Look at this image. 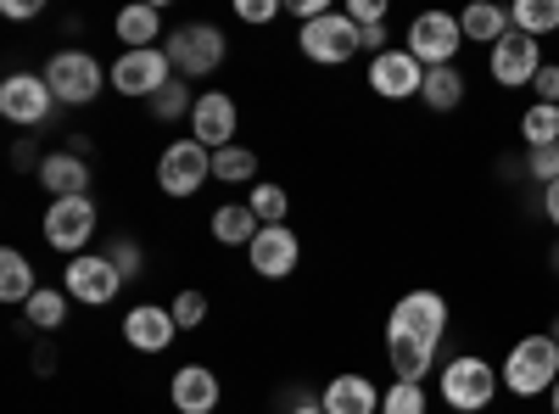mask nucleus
I'll return each instance as SVG.
<instances>
[{
    "mask_svg": "<svg viewBox=\"0 0 559 414\" xmlns=\"http://www.w3.org/2000/svg\"><path fill=\"white\" fill-rule=\"evenodd\" d=\"M213 179L218 186H258V152H247V146L213 152Z\"/></svg>",
    "mask_w": 559,
    "mask_h": 414,
    "instance_id": "nucleus-29",
    "label": "nucleus"
},
{
    "mask_svg": "<svg viewBox=\"0 0 559 414\" xmlns=\"http://www.w3.org/2000/svg\"><path fill=\"white\" fill-rule=\"evenodd\" d=\"M112 28H118V45H123V51H152V45H157V28H163V12L140 0V7H123V12H118Z\"/></svg>",
    "mask_w": 559,
    "mask_h": 414,
    "instance_id": "nucleus-24",
    "label": "nucleus"
},
{
    "mask_svg": "<svg viewBox=\"0 0 559 414\" xmlns=\"http://www.w3.org/2000/svg\"><path fill=\"white\" fill-rule=\"evenodd\" d=\"M419 84H426V68H419L403 45H397V51L369 57V90H376L381 102H414Z\"/></svg>",
    "mask_w": 559,
    "mask_h": 414,
    "instance_id": "nucleus-14",
    "label": "nucleus"
},
{
    "mask_svg": "<svg viewBox=\"0 0 559 414\" xmlns=\"http://www.w3.org/2000/svg\"><path fill=\"white\" fill-rule=\"evenodd\" d=\"M107 79H112V73L90 57V51H57L51 62H45V84H51L57 107H90V102L102 96Z\"/></svg>",
    "mask_w": 559,
    "mask_h": 414,
    "instance_id": "nucleus-3",
    "label": "nucleus"
},
{
    "mask_svg": "<svg viewBox=\"0 0 559 414\" xmlns=\"http://www.w3.org/2000/svg\"><path fill=\"white\" fill-rule=\"evenodd\" d=\"M532 90H537V102L559 107V62H543V73L532 79Z\"/></svg>",
    "mask_w": 559,
    "mask_h": 414,
    "instance_id": "nucleus-39",
    "label": "nucleus"
},
{
    "mask_svg": "<svg viewBox=\"0 0 559 414\" xmlns=\"http://www.w3.org/2000/svg\"><path fill=\"white\" fill-rule=\"evenodd\" d=\"M68 292L62 286H39L28 303H23V314H28V326L34 331H62V319H68Z\"/></svg>",
    "mask_w": 559,
    "mask_h": 414,
    "instance_id": "nucleus-27",
    "label": "nucleus"
},
{
    "mask_svg": "<svg viewBox=\"0 0 559 414\" xmlns=\"http://www.w3.org/2000/svg\"><path fill=\"white\" fill-rule=\"evenodd\" d=\"M39 12V0H7V17L12 23H23V17H34Z\"/></svg>",
    "mask_w": 559,
    "mask_h": 414,
    "instance_id": "nucleus-42",
    "label": "nucleus"
},
{
    "mask_svg": "<svg viewBox=\"0 0 559 414\" xmlns=\"http://www.w3.org/2000/svg\"><path fill=\"white\" fill-rule=\"evenodd\" d=\"M403 51H408L419 68H453V57L464 51V28H459L453 12H419V17L408 23Z\"/></svg>",
    "mask_w": 559,
    "mask_h": 414,
    "instance_id": "nucleus-4",
    "label": "nucleus"
},
{
    "mask_svg": "<svg viewBox=\"0 0 559 414\" xmlns=\"http://www.w3.org/2000/svg\"><path fill=\"white\" fill-rule=\"evenodd\" d=\"M526 179H543V186H554V179H559V146L526 152Z\"/></svg>",
    "mask_w": 559,
    "mask_h": 414,
    "instance_id": "nucleus-36",
    "label": "nucleus"
},
{
    "mask_svg": "<svg viewBox=\"0 0 559 414\" xmlns=\"http://www.w3.org/2000/svg\"><path fill=\"white\" fill-rule=\"evenodd\" d=\"M548 263H554V274H559V247H554V258H548Z\"/></svg>",
    "mask_w": 559,
    "mask_h": 414,
    "instance_id": "nucleus-46",
    "label": "nucleus"
},
{
    "mask_svg": "<svg viewBox=\"0 0 559 414\" xmlns=\"http://www.w3.org/2000/svg\"><path fill=\"white\" fill-rule=\"evenodd\" d=\"M386 331L414 336V342H442V331H448V297L442 292H403L392 303Z\"/></svg>",
    "mask_w": 559,
    "mask_h": 414,
    "instance_id": "nucleus-11",
    "label": "nucleus"
},
{
    "mask_svg": "<svg viewBox=\"0 0 559 414\" xmlns=\"http://www.w3.org/2000/svg\"><path fill=\"white\" fill-rule=\"evenodd\" d=\"M146 107H152V118H157V123H174V118H191V113H197V96L174 79V84H163V90H157V96H152Z\"/></svg>",
    "mask_w": 559,
    "mask_h": 414,
    "instance_id": "nucleus-31",
    "label": "nucleus"
},
{
    "mask_svg": "<svg viewBox=\"0 0 559 414\" xmlns=\"http://www.w3.org/2000/svg\"><path fill=\"white\" fill-rule=\"evenodd\" d=\"M118 286H123V274H118V263H112L107 252H79V258H68V269H62V292H68L73 303H90V308L112 303Z\"/></svg>",
    "mask_w": 559,
    "mask_h": 414,
    "instance_id": "nucleus-9",
    "label": "nucleus"
},
{
    "mask_svg": "<svg viewBox=\"0 0 559 414\" xmlns=\"http://www.w3.org/2000/svg\"><path fill=\"white\" fill-rule=\"evenodd\" d=\"M174 336H179V319H174V308L134 303V308L123 314V342H129L134 353H168V347H174Z\"/></svg>",
    "mask_w": 559,
    "mask_h": 414,
    "instance_id": "nucleus-17",
    "label": "nucleus"
},
{
    "mask_svg": "<svg viewBox=\"0 0 559 414\" xmlns=\"http://www.w3.org/2000/svg\"><path fill=\"white\" fill-rule=\"evenodd\" d=\"M297 45H302V57H308V62H319V68L353 62V57L364 51V39H358V23H353L347 12H324V17L302 23Z\"/></svg>",
    "mask_w": 559,
    "mask_h": 414,
    "instance_id": "nucleus-5",
    "label": "nucleus"
},
{
    "mask_svg": "<svg viewBox=\"0 0 559 414\" xmlns=\"http://www.w3.org/2000/svg\"><path fill=\"white\" fill-rule=\"evenodd\" d=\"M247 258H252V269L263 274V281H286V274L297 269V258H302V241H297L292 224H263L258 241L247 247Z\"/></svg>",
    "mask_w": 559,
    "mask_h": 414,
    "instance_id": "nucleus-16",
    "label": "nucleus"
},
{
    "mask_svg": "<svg viewBox=\"0 0 559 414\" xmlns=\"http://www.w3.org/2000/svg\"><path fill=\"white\" fill-rule=\"evenodd\" d=\"M39 286H34V263L17 252V247H7V252H0V303H28Z\"/></svg>",
    "mask_w": 559,
    "mask_h": 414,
    "instance_id": "nucleus-25",
    "label": "nucleus"
},
{
    "mask_svg": "<svg viewBox=\"0 0 559 414\" xmlns=\"http://www.w3.org/2000/svg\"><path fill=\"white\" fill-rule=\"evenodd\" d=\"M386 364H392V381L426 387V376L437 370V342H414V336L386 331Z\"/></svg>",
    "mask_w": 559,
    "mask_h": 414,
    "instance_id": "nucleus-19",
    "label": "nucleus"
},
{
    "mask_svg": "<svg viewBox=\"0 0 559 414\" xmlns=\"http://www.w3.org/2000/svg\"><path fill=\"white\" fill-rule=\"evenodd\" d=\"M57 113V96L45 73H7L0 79V118L17 123V129H39L45 118Z\"/></svg>",
    "mask_w": 559,
    "mask_h": 414,
    "instance_id": "nucleus-6",
    "label": "nucleus"
},
{
    "mask_svg": "<svg viewBox=\"0 0 559 414\" xmlns=\"http://www.w3.org/2000/svg\"><path fill=\"white\" fill-rule=\"evenodd\" d=\"M207 224H213V241H218V247H252V241H258V229H263L258 213H252L247 202H224Z\"/></svg>",
    "mask_w": 559,
    "mask_h": 414,
    "instance_id": "nucleus-23",
    "label": "nucleus"
},
{
    "mask_svg": "<svg viewBox=\"0 0 559 414\" xmlns=\"http://www.w3.org/2000/svg\"><path fill=\"white\" fill-rule=\"evenodd\" d=\"M498 381H503L509 392H515V398H548V392H554V381H559V347H554V336H548V331L521 336L515 347L503 353Z\"/></svg>",
    "mask_w": 559,
    "mask_h": 414,
    "instance_id": "nucleus-1",
    "label": "nucleus"
},
{
    "mask_svg": "<svg viewBox=\"0 0 559 414\" xmlns=\"http://www.w3.org/2000/svg\"><path fill=\"white\" fill-rule=\"evenodd\" d=\"M426 387H414V381H392L381 392V414H426Z\"/></svg>",
    "mask_w": 559,
    "mask_h": 414,
    "instance_id": "nucleus-33",
    "label": "nucleus"
},
{
    "mask_svg": "<svg viewBox=\"0 0 559 414\" xmlns=\"http://www.w3.org/2000/svg\"><path fill=\"white\" fill-rule=\"evenodd\" d=\"M168 398H174L179 414H218L224 387H218V376L207 370V364H185V370H174V381H168Z\"/></svg>",
    "mask_w": 559,
    "mask_h": 414,
    "instance_id": "nucleus-18",
    "label": "nucleus"
},
{
    "mask_svg": "<svg viewBox=\"0 0 559 414\" xmlns=\"http://www.w3.org/2000/svg\"><path fill=\"white\" fill-rule=\"evenodd\" d=\"M548 336H554V347H559V314H554V326H548Z\"/></svg>",
    "mask_w": 559,
    "mask_h": 414,
    "instance_id": "nucleus-45",
    "label": "nucleus"
},
{
    "mask_svg": "<svg viewBox=\"0 0 559 414\" xmlns=\"http://www.w3.org/2000/svg\"><path fill=\"white\" fill-rule=\"evenodd\" d=\"M347 17L358 28H376V23H386V0H347Z\"/></svg>",
    "mask_w": 559,
    "mask_h": 414,
    "instance_id": "nucleus-37",
    "label": "nucleus"
},
{
    "mask_svg": "<svg viewBox=\"0 0 559 414\" xmlns=\"http://www.w3.org/2000/svg\"><path fill=\"white\" fill-rule=\"evenodd\" d=\"M543 213H548V224L559 229V179H554V186H543Z\"/></svg>",
    "mask_w": 559,
    "mask_h": 414,
    "instance_id": "nucleus-41",
    "label": "nucleus"
},
{
    "mask_svg": "<svg viewBox=\"0 0 559 414\" xmlns=\"http://www.w3.org/2000/svg\"><path fill=\"white\" fill-rule=\"evenodd\" d=\"M247 208L258 213V224H280V218H286V208H292V197L280 191L274 179H258V186H252V197H247Z\"/></svg>",
    "mask_w": 559,
    "mask_h": 414,
    "instance_id": "nucleus-32",
    "label": "nucleus"
},
{
    "mask_svg": "<svg viewBox=\"0 0 559 414\" xmlns=\"http://www.w3.org/2000/svg\"><path fill=\"white\" fill-rule=\"evenodd\" d=\"M459 28H464V45H498L509 28V7H492V0H476V7L459 12Z\"/></svg>",
    "mask_w": 559,
    "mask_h": 414,
    "instance_id": "nucleus-22",
    "label": "nucleus"
},
{
    "mask_svg": "<svg viewBox=\"0 0 559 414\" xmlns=\"http://www.w3.org/2000/svg\"><path fill=\"white\" fill-rule=\"evenodd\" d=\"M168 62L185 73V79H202L224 62V34L213 23H185L168 34Z\"/></svg>",
    "mask_w": 559,
    "mask_h": 414,
    "instance_id": "nucleus-12",
    "label": "nucleus"
},
{
    "mask_svg": "<svg viewBox=\"0 0 559 414\" xmlns=\"http://www.w3.org/2000/svg\"><path fill=\"white\" fill-rule=\"evenodd\" d=\"M521 134H526V152H537V146H559V107L532 102V107L521 113Z\"/></svg>",
    "mask_w": 559,
    "mask_h": 414,
    "instance_id": "nucleus-30",
    "label": "nucleus"
},
{
    "mask_svg": "<svg viewBox=\"0 0 559 414\" xmlns=\"http://www.w3.org/2000/svg\"><path fill=\"white\" fill-rule=\"evenodd\" d=\"M213 179V152L202 141H174L163 157H157V186L163 197H197Z\"/></svg>",
    "mask_w": 559,
    "mask_h": 414,
    "instance_id": "nucleus-7",
    "label": "nucleus"
},
{
    "mask_svg": "<svg viewBox=\"0 0 559 414\" xmlns=\"http://www.w3.org/2000/svg\"><path fill=\"white\" fill-rule=\"evenodd\" d=\"M487 68H492V84H503V90H532V79L543 73V39L509 28V34L492 45Z\"/></svg>",
    "mask_w": 559,
    "mask_h": 414,
    "instance_id": "nucleus-10",
    "label": "nucleus"
},
{
    "mask_svg": "<svg viewBox=\"0 0 559 414\" xmlns=\"http://www.w3.org/2000/svg\"><path fill=\"white\" fill-rule=\"evenodd\" d=\"M498 370L487 358H476V353H459V358H448L442 364V376H437V392H442V403L453 409V414H481L492 398H498Z\"/></svg>",
    "mask_w": 559,
    "mask_h": 414,
    "instance_id": "nucleus-2",
    "label": "nucleus"
},
{
    "mask_svg": "<svg viewBox=\"0 0 559 414\" xmlns=\"http://www.w3.org/2000/svg\"><path fill=\"white\" fill-rule=\"evenodd\" d=\"M39 186L51 191L57 202L62 197H90V163L79 152H51V157H39Z\"/></svg>",
    "mask_w": 559,
    "mask_h": 414,
    "instance_id": "nucleus-21",
    "label": "nucleus"
},
{
    "mask_svg": "<svg viewBox=\"0 0 559 414\" xmlns=\"http://www.w3.org/2000/svg\"><path fill=\"white\" fill-rule=\"evenodd\" d=\"M236 102L224 96V90H202L197 96V113H191V141H202L207 152H224V146H236Z\"/></svg>",
    "mask_w": 559,
    "mask_h": 414,
    "instance_id": "nucleus-15",
    "label": "nucleus"
},
{
    "mask_svg": "<svg viewBox=\"0 0 559 414\" xmlns=\"http://www.w3.org/2000/svg\"><path fill=\"white\" fill-rule=\"evenodd\" d=\"M286 414H324V403H319V398H302V403H297V409H286Z\"/></svg>",
    "mask_w": 559,
    "mask_h": 414,
    "instance_id": "nucleus-43",
    "label": "nucleus"
},
{
    "mask_svg": "<svg viewBox=\"0 0 559 414\" xmlns=\"http://www.w3.org/2000/svg\"><path fill=\"white\" fill-rule=\"evenodd\" d=\"M324 414H381V387L369 376H336L319 392Z\"/></svg>",
    "mask_w": 559,
    "mask_h": 414,
    "instance_id": "nucleus-20",
    "label": "nucleus"
},
{
    "mask_svg": "<svg viewBox=\"0 0 559 414\" xmlns=\"http://www.w3.org/2000/svg\"><path fill=\"white\" fill-rule=\"evenodd\" d=\"M96 224H102V213L90 197H62V202L45 208V241L68 258H79L90 247V236H96Z\"/></svg>",
    "mask_w": 559,
    "mask_h": 414,
    "instance_id": "nucleus-8",
    "label": "nucleus"
},
{
    "mask_svg": "<svg viewBox=\"0 0 559 414\" xmlns=\"http://www.w3.org/2000/svg\"><path fill=\"white\" fill-rule=\"evenodd\" d=\"M236 17L241 23H274L280 17V0H236Z\"/></svg>",
    "mask_w": 559,
    "mask_h": 414,
    "instance_id": "nucleus-38",
    "label": "nucleus"
},
{
    "mask_svg": "<svg viewBox=\"0 0 559 414\" xmlns=\"http://www.w3.org/2000/svg\"><path fill=\"white\" fill-rule=\"evenodd\" d=\"M509 23H515L521 34H532V39L559 34V0H515V7H509Z\"/></svg>",
    "mask_w": 559,
    "mask_h": 414,
    "instance_id": "nucleus-28",
    "label": "nucleus"
},
{
    "mask_svg": "<svg viewBox=\"0 0 559 414\" xmlns=\"http://www.w3.org/2000/svg\"><path fill=\"white\" fill-rule=\"evenodd\" d=\"M419 102H426L431 113H453V107L464 102V73H459V68H426Z\"/></svg>",
    "mask_w": 559,
    "mask_h": 414,
    "instance_id": "nucleus-26",
    "label": "nucleus"
},
{
    "mask_svg": "<svg viewBox=\"0 0 559 414\" xmlns=\"http://www.w3.org/2000/svg\"><path fill=\"white\" fill-rule=\"evenodd\" d=\"M358 39H364V51H392V45H386V23H376V28H358Z\"/></svg>",
    "mask_w": 559,
    "mask_h": 414,
    "instance_id": "nucleus-40",
    "label": "nucleus"
},
{
    "mask_svg": "<svg viewBox=\"0 0 559 414\" xmlns=\"http://www.w3.org/2000/svg\"><path fill=\"white\" fill-rule=\"evenodd\" d=\"M168 68L174 62H168L163 45H152V51H123L112 62V90H118V96H134V102H152L163 84H174Z\"/></svg>",
    "mask_w": 559,
    "mask_h": 414,
    "instance_id": "nucleus-13",
    "label": "nucleus"
},
{
    "mask_svg": "<svg viewBox=\"0 0 559 414\" xmlns=\"http://www.w3.org/2000/svg\"><path fill=\"white\" fill-rule=\"evenodd\" d=\"M168 308H174V319H179V331H197L202 319H207V297H202V292H179Z\"/></svg>",
    "mask_w": 559,
    "mask_h": 414,
    "instance_id": "nucleus-34",
    "label": "nucleus"
},
{
    "mask_svg": "<svg viewBox=\"0 0 559 414\" xmlns=\"http://www.w3.org/2000/svg\"><path fill=\"white\" fill-rule=\"evenodd\" d=\"M107 258L118 263V274H123V281H134V274H140V263H146V258H140V241H134V236H118V241L107 247Z\"/></svg>",
    "mask_w": 559,
    "mask_h": 414,
    "instance_id": "nucleus-35",
    "label": "nucleus"
},
{
    "mask_svg": "<svg viewBox=\"0 0 559 414\" xmlns=\"http://www.w3.org/2000/svg\"><path fill=\"white\" fill-rule=\"evenodd\" d=\"M548 409H554V414H559V381H554V392H548Z\"/></svg>",
    "mask_w": 559,
    "mask_h": 414,
    "instance_id": "nucleus-44",
    "label": "nucleus"
}]
</instances>
